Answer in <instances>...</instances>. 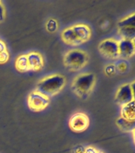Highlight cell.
<instances>
[{"label":"cell","instance_id":"5b68a950","mask_svg":"<svg viewBox=\"0 0 135 153\" xmlns=\"http://www.w3.org/2000/svg\"><path fill=\"white\" fill-rule=\"evenodd\" d=\"M89 125V119L84 113H76L71 117L69 120L70 128L76 132H81L88 128Z\"/></svg>","mask_w":135,"mask_h":153},{"label":"cell","instance_id":"277c9868","mask_svg":"<svg viewBox=\"0 0 135 153\" xmlns=\"http://www.w3.org/2000/svg\"><path fill=\"white\" fill-rule=\"evenodd\" d=\"M49 104V99L47 97L38 93L33 92L28 97V106L32 111H41L45 109Z\"/></svg>","mask_w":135,"mask_h":153},{"label":"cell","instance_id":"6da1fadb","mask_svg":"<svg viewBox=\"0 0 135 153\" xmlns=\"http://www.w3.org/2000/svg\"><path fill=\"white\" fill-rule=\"evenodd\" d=\"M64 85L65 78L62 75L56 74L41 80L37 85L36 92L49 97L59 93Z\"/></svg>","mask_w":135,"mask_h":153},{"label":"cell","instance_id":"52a82bcc","mask_svg":"<svg viewBox=\"0 0 135 153\" xmlns=\"http://www.w3.org/2000/svg\"><path fill=\"white\" fill-rule=\"evenodd\" d=\"M131 101H133V95H132L131 85L128 84L122 86L116 94L115 102L122 106H124Z\"/></svg>","mask_w":135,"mask_h":153},{"label":"cell","instance_id":"44dd1931","mask_svg":"<svg viewBox=\"0 0 135 153\" xmlns=\"http://www.w3.org/2000/svg\"><path fill=\"white\" fill-rule=\"evenodd\" d=\"M114 67L113 66V65H109V66H107V68H106V73H107L108 75H110V74H113L114 72Z\"/></svg>","mask_w":135,"mask_h":153},{"label":"cell","instance_id":"7c38bea8","mask_svg":"<svg viewBox=\"0 0 135 153\" xmlns=\"http://www.w3.org/2000/svg\"><path fill=\"white\" fill-rule=\"evenodd\" d=\"M121 114L122 118L128 120H135V101H131L122 106Z\"/></svg>","mask_w":135,"mask_h":153},{"label":"cell","instance_id":"7a4b0ae2","mask_svg":"<svg viewBox=\"0 0 135 153\" xmlns=\"http://www.w3.org/2000/svg\"><path fill=\"white\" fill-rule=\"evenodd\" d=\"M95 81V76L94 74H82L74 80L72 85V89L78 97L85 98L92 89Z\"/></svg>","mask_w":135,"mask_h":153},{"label":"cell","instance_id":"d6986e66","mask_svg":"<svg viewBox=\"0 0 135 153\" xmlns=\"http://www.w3.org/2000/svg\"><path fill=\"white\" fill-rule=\"evenodd\" d=\"M5 19V10L3 6L0 2V22H2Z\"/></svg>","mask_w":135,"mask_h":153},{"label":"cell","instance_id":"603a6c76","mask_svg":"<svg viewBox=\"0 0 135 153\" xmlns=\"http://www.w3.org/2000/svg\"><path fill=\"white\" fill-rule=\"evenodd\" d=\"M131 91H132V95H133V100L135 101V81L131 85Z\"/></svg>","mask_w":135,"mask_h":153},{"label":"cell","instance_id":"9c48e42d","mask_svg":"<svg viewBox=\"0 0 135 153\" xmlns=\"http://www.w3.org/2000/svg\"><path fill=\"white\" fill-rule=\"evenodd\" d=\"M26 56H27L29 66H30V70L38 71V70L42 69L43 65H44V60H43L41 55L38 53L33 52L29 53Z\"/></svg>","mask_w":135,"mask_h":153},{"label":"cell","instance_id":"ffe728a7","mask_svg":"<svg viewBox=\"0 0 135 153\" xmlns=\"http://www.w3.org/2000/svg\"><path fill=\"white\" fill-rule=\"evenodd\" d=\"M74 152L75 153H84L85 152V148L80 145L76 146V148H74Z\"/></svg>","mask_w":135,"mask_h":153},{"label":"cell","instance_id":"2e32d148","mask_svg":"<svg viewBox=\"0 0 135 153\" xmlns=\"http://www.w3.org/2000/svg\"><path fill=\"white\" fill-rule=\"evenodd\" d=\"M119 28L125 27V26H131V27H135V13L132 14L131 16L126 18V19L122 20L118 24Z\"/></svg>","mask_w":135,"mask_h":153},{"label":"cell","instance_id":"e0dca14e","mask_svg":"<svg viewBox=\"0 0 135 153\" xmlns=\"http://www.w3.org/2000/svg\"><path fill=\"white\" fill-rule=\"evenodd\" d=\"M57 21L55 20V19H49V21H48L47 24H46V29H47V30L49 32H55V31L57 30Z\"/></svg>","mask_w":135,"mask_h":153},{"label":"cell","instance_id":"4fadbf2b","mask_svg":"<svg viewBox=\"0 0 135 153\" xmlns=\"http://www.w3.org/2000/svg\"><path fill=\"white\" fill-rule=\"evenodd\" d=\"M116 124L123 131H134L135 120H128L120 117L116 120Z\"/></svg>","mask_w":135,"mask_h":153},{"label":"cell","instance_id":"30bf717a","mask_svg":"<svg viewBox=\"0 0 135 153\" xmlns=\"http://www.w3.org/2000/svg\"><path fill=\"white\" fill-rule=\"evenodd\" d=\"M135 53L133 42L127 40H122L119 43V56L124 58L131 57Z\"/></svg>","mask_w":135,"mask_h":153},{"label":"cell","instance_id":"3957f363","mask_svg":"<svg viewBox=\"0 0 135 153\" xmlns=\"http://www.w3.org/2000/svg\"><path fill=\"white\" fill-rule=\"evenodd\" d=\"M88 62V56L82 50H70L64 56V65L70 70L76 71L82 69Z\"/></svg>","mask_w":135,"mask_h":153},{"label":"cell","instance_id":"5bb4252c","mask_svg":"<svg viewBox=\"0 0 135 153\" xmlns=\"http://www.w3.org/2000/svg\"><path fill=\"white\" fill-rule=\"evenodd\" d=\"M119 33L123 40L132 41L135 38V27L125 26L119 28Z\"/></svg>","mask_w":135,"mask_h":153},{"label":"cell","instance_id":"ac0fdd59","mask_svg":"<svg viewBox=\"0 0 135 153\" xmlns=\"http://www.w3.org/2000/svg\"><path fill=\"white\" fill-rule=\"evenodd\" d=\"M8 59H9V53L7 52V50L5 52L0 53V64L6 63Z\"/></svg>","mask_w":135,"mask_h":153},{"label":"cell","instance_id":"ba28073f","mask_svg":"<svg viewBox=\"0 0 135 153\" xmlns=\"http://www.w3.org/2000/svg\"><path fill=\"white\" fill-rule=\"evenodd\" d=\"M72 30L76 35L80 43H83L88 41L91 37V30L87 25L78 24L72 27Z\"/></svg>","mask_w":135,"mask_h":153},{"label":"cell","instance_id":"d4e9b609","mask_svg":"<svg viewBox=\"0 0 135 153\" xmlns=\"http://www.w3.org/2000/svg\"><path fill=\"white\" fill-rule=\"evenodd\" d=\"M132 42H133L134 46V50H135V38H134V40H133V41H132Z\"/></svg>","mask_w":135,"mask_h":153},{"label":"cell","instance_id":"cb8c5ba5","mask_svg":"<svg viewBox=\"0 0 135 153\" xmlns=\"http://www.w3.org/2000/svg\"><path fill=\"white\" fill-rule=\"evenodd\" d=\"M97 152L93 148H88L85 149V152L84 153H96Z\"/></svg>","mask_w":135,"mask_h":153},{"label":"cell","instance_id":"7402d4cb","mask_svg":"<svg viewBox=\"0 0 135 153\" xmlns=\"http://www.w3.org/2000/svg\"><path fill=\"white\" fill-rule=\"evenodd\" d=\"M5 51H7V45L3 42L0 41V53L5 52Z\"/></svg>","mask_w":135,"mask_h":153},{"label":"cell","instance_id":"484cf974","mask_svg":"<svg viewBox=\"0 0 135 153\" xmlns=\"http://www.w3.org/2000/svg\"><path fill=\"white\" fill-rule=\"evenodd\" d=\"M134 142H135V130L134 131Z\"/></svg>","mask_w":135,"mask_h":153},{"label":"cell","instance_id":"9a60e30c","mask_svg":"<svg viewBox=\"0 0 135 153\" xmlns=\"http://www.w3.org/2000/svg\"><path fill=\"white\" fill-rule=\"evenodd\" d=\"M15 66H16V69L20 72H26L30 70L29 66L27 56L26 55L19 56L15 62Z\"/></svg>","mask_w":135,"mask_h":153},{"label":"cell","instance_id":"8992f818","mask_svg":"<svg viewBox=\"0 0 135 153\" xmlns=\"http://www.w3.org/2000/svg\"><path fill=\"white\" fill-rule=\"evenodd\" d=\"M99 50L101 54L107 58L119 57V43L114 40H105L100 43Z\"/></svg>","mask_w":135,"mask_h":153},{"label":"cell","instance_id":"8fae6325","mask_svg":"<svg viewBox=\"0 0 135 153\" xmlns=\"http://www.w3.org/2000/svg\"><path fill=\"white\" fill-rule=\"evenodd\" d=\"M62 39L66 44L72 45H77L81 44L80 42L79 41L76 35L74 33V31L72 30V29L68 28L65 30L63 31L62 33Z\"/></svg>","mask_w":135,"mask_h":153},{"label":"cell","instance_id":"4316f807","mask_svg":"<svg viewBox=\"0 0 135 153\" xmlns=\"http://www.w3.org/2000/svg\"><path fill=\"white\" fill-rule=\"evenodd\" d=\"M96 153H103V152H97Z\"/></svg>","mask_w":135,"mask_h":153}]
</instances>
